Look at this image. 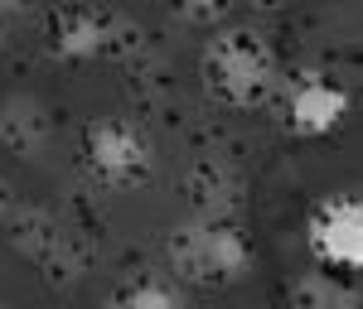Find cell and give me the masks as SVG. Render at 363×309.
Returning a JSON list of instances; mask_svg holds the SVG:
<instances>
[{
    "instance_id": "cell-5",
    "label": "cell",
    "mask_w": 363,
    "mask_h": 309,
    "mask_svg": "<svg viewBox=\"0 0 363 309\" xmlns=\"http://www.w3.org/2000/svg\"><path fill=\"white\" fill-rule=\"evenodd\" d=\"M121 34H126V29H121L116 15L92 10V5H68V10L54 15L49 49H54V58H63V63H92V58L121 49V44H126Z\"/></svg>"
},
{
    "instance_id": "cell-1",
    "label": "cell",
    "mask_w": 363,
    "mask_h": 309,
    "mask_svg": "<svg viewBox=\"0 0 363 309\" xmlns=\"http://www.w3.org/2000/svg\"><path fill=\"white\" fill-rule=\"evenodd\" d=\"M165 256L174 281L199 285V290H228L247 281V271L257 266L247 232H238L233 218H194V223L169 227Z\"/></svg>"
},
{
    "instance_id": "cell-4",
    "label": "cell",
    "mask_w": 363,
    "mask_h": 309,
    "mask_svg": "<svg viewBox=\"0 0 363 309\" xmlns=\"http://www.w3.org/2000/svg\"><path fill=\"white\" fill-rule=\"evenodd\" d=\"M310 252L325 271H359L363 266V208L354 194L325 198L310 213Z\"/></svg>"
},
{
    "instance_id": "cell-2",
    "label": "cell",
    "mask_w": 363,
    "mask_h": 309,
    "mask_svg": "<svg viewBox=\"0 0 363 309\" xmlns=\"http://www.w3.org/2000/svg\"><path fill=\"white\" fill-rule=\"evenodd\" d=\"M203 87L223 107H262L277 87V54L252 29H223L203 44Z\"/></svg>"
},
{
    "instance_id": "cell-3",
    "label": "cell",
    "mask_w": 363,
    "mask_h": 309,
    "mask_svg": "<svg viewBox=\"0 0 363 309\" xmlns=\"http://www.w3.org/2000/svg\"><path fill=\"white\" fill-rule=\"evenodd\" d=\"M83 165L97 184L107 189H136L155 174V141L140 121L126 116H102L83 136Z\"/></svg>"
},
{
    "instance_id": "cell-10",
    "label": "cell",
    "mask_w": 363,
    "mask_h": 309,
    "mask_svg": "<svg viewBox=\"0 0 363 309\" xmlns=\"http://www.w3.org/2000/svg\"><path fill=\"white\" fill-rule=\"evenodd\" d=\"M184 20H194V25H213L218 15L228 10V0H169Z\"/></svg>"
},
{
    "instance_id": "cell-8",
    "label": "cell",
    "mask_w": 363,
    "mask_h": 309,
    "mask_svg": "<svg viewBox=\"0 0 363 309\" xmlns=\"http://www.w3.org/2000/svg\"><path fill=\"white\" fill-rule=\"evenodd\" d=\"M107 309H184L179 290L169 281H155V276H140V281H126L112 295Z\"/></svg>"
},
{
    "instance_id": "cell-9",
    "label": "cell",
    "mask_w": 363,
    "mask_h": 309,
    "mask_svg": "<svg viewBox=\"0 0 363 309\" xmlns=\"http://www.w3.org/2000/svg\"><path fill=\"white\" fill-rule=\"evenodd\" d=\"M291 309H354V290L335 285V276H306L291 285Z\"/></svg>"
},
{
    "instance_id": "cell-6",
    "label": "cell",
    "mask_w": 363,
    "mask_h": 309,
    "mask_svg": "<svg viewBox=\"0 0 363 309\" xmlns=\"http://www.w3.org/2000/svg\"><path fill=\"white\" fill-rule=\"evenodd\" d=\"M344 116H349V92H344V83H335L330 73H306L301 83L291 87V97H286V126H291L301 141L335 136Z\"/></svg>"
},
{
    "instance_id": "cell-13",
    "label": "cell",
    "mask_w": 363,
    "mask_h": 309,
    "mask_svg": "<svg viewBox=\"0 0 363 309\" xmlns=\"http://www.w3.org/2000/svg\"><path fill=\"white\" fill-rule=\"evenodd\" d=\"M262 5H277V0H262Z\"/></svg>"
},
{
    "instance_id": "cell-11",
    "label": "cell",
    "mask_w": 363,
    "mask_h": 309,
    "mask_svg": "<svg viewBox=\"0 0 363 309\" xmlns=\"http://www.w3.org/2000/svg\"><path fill=\"white\" fill-rule=\"evenodd\" d=\"M25 5H34V0H0V10H25Z\"/></svg>"
},
{
    "instance_id": "cell-12",
    "label": "cell",
    "mask_w": 363,
    "mask_h": 309,
    "mask_svg": "<svg viewBox=\"0 0 363 309\" xmlns=\"http://www.w3.org/2000/svg\"><path fill=\"white\" fill-rule=\"evenodd\" d=\"M0 208H5V189H0Z\"/></svg>"
},
{
    "instance_id": "cell-7",
    "label": "cell",
    "mask_w": 363,
    "mask_h": 309,
    "mask_svg": "<svg viewBox=\"0 0 363 309\" xmlns=\"http://www.w3.org/2000/svg\"><path fill=\"white\" fill-rule=\"evenodd\" d=\"M189 194H194L199 218H233L242 184H238V174H233L228 165L208 160V165H199L194 174H189Z\"/></svg>"
}]
</instances>
